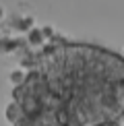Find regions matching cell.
<instances>
[{"label":"cell","instance_id":"1","mask_svg":"<svg viewBox=\"0 0 124 126\" xmlns=\"http://www.w3.org/2000/svg\"><path fill=\"white\" fill-rule=\"evenodd\" d=\"M13 91L23 122L110 126L124 114V58L81 44L50 46Z\"/></svg>","mask_w":124,"mask_h":126},{"label":"cell","instance_id":"2","mask_svg":"<svg viewBox=\"0 0 124 126\" xmlns=\"http://www.w3.org/2000/svg\"><path fill=\"white\" fill-rule=\"evenodd\" d=\"M19 118H21V108H19V103H13V106H8V108H6V120L15 124Z\"/></svg>","mask_w":124,"mask_h":126},{"label":"cell","instance_id":"3","mask_svg":"<svg viewBox=\"0 0 124 126\" xmlns=\"http://www.w3.org/2000/svg\"><path fill=\"white\" fill-rule=\"evenodd\" d=\"M41 39H44V33L41 31H31L29 33V44H33V46H37V44H41Z\"/></svg>","mask_w":124,"mask_h":126},{"label":"cell","instance_id":"4","mask_svg":"<svg viewBox=\"0 0 124 126\" xmlns=\"http://www.w3.org/2000/svg\"><path fill=\"white\" fill-rule=\"evenodd\" d=\"M10 79H13V81H15V83H21V81H23V79H25V77H23V75H21V72H13V75H10Z\"/></svg>","mask_w":124,"mask_h":126},{"label":"cell","instance_id":"5","mask_svg":"<svg viewBox=\"0 0 124 126\" xmlns=\"http://www.w3.org/2000/svg\"><path fill=\"white\" fill-rule=\"evenodd\" d=\"M0 15H2V10H0Z\"/></svg>","mask_w":124,"mask_h":126}]
</instances>
